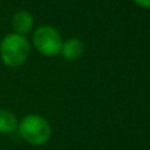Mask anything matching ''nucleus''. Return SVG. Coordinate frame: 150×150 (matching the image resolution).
<instances>
[{
    "label": "nucleus",
    "mask_w": 150,
    "mask_h": 150,
    "mask_svg": "<svg viewBox=\"0 0 150 150\" xmlns=\"http://www.w3.org/2000/svg\"><path fill=\"white\" fill-rule=\"evenodd\" d=\"M83 52H84L83 42L79 38L73 37V38H69L62 42V47H61L59 54L66 61H76L78 58L82 57Z\"/></svg>",
    "instance_id": "nucleus-5"
},
{
    "label": "nucleus",
    "mask_w": 150,
    "mask_h": 150,
    "mask_svg": "<svg viewBox=\"0 0 150 150\" xmlns=\"http://www.w3.org/2000/svg\"><path fill=\"white\" fill-rule=\"evenodd\" d=\"M17 132L24 141L34 146L46 144L52 137V127L45 117L37 113H29L18 121Z\"/></svg>",
    "instance_id": "nucleus-2"
},
{
    "label": "nucleus",
    "mask_w": 150,
    "mask_h": 150,
    "mask_svg": "<svg viewBox=\"0 0 150 150\" xmlns=\"http://www.w3.org/2000/svg\"><path fill=\"white\" fill-rule=\"evenodd\" d=\"M18 120L13 112L0 109V134H12L17 130Z\"/></svg>",
    "instance_id": "nucleus-6"
},
{
    "label": "nucleus",
    "mask_w": 150,
    "mask_h": 150,
    "mask_svg": "<svg viewBox=\"0 0 150 150\" xmlns=\"http://www.w3.org/2000/svg\"><path fill=\"white\" fill-rule=\"evenodd\" d=\"M33 46L44 57H57L62 47V37L59 32L52 25H41L33 32Z\"/></svg>",
    "instance_id": "nucleus-3"
},
{
    "label": "nucleus",
    "mask_w": 150,
    "mask_h": 150,
    "mask_svg": "<svg viewBox=\"0 0 150 150\" xmlns=\"http://www.w3.org/2000/svg\"><path fill=\"white\" fill-rule=\"evenodd\" d=\"M30 54V44L25 36L8 33L0 41V59L8 67H20Z\"/></svg>",
    "instance_id": "nucleus-1"
},
{
    "label": "nucleus",
    "mask_w": 150,
    "mask_h": 150,
    "mask_svg": "<svg viewBox=\"0 0 150 150\" xmlns=\"http://www.w3.org/2000/svg\"><path fill=\"white\" fill-rule=\"evenodd\" d=\"M137 7L144 8V9H150V0H132Z\"/></svg>",
    "instance_id": "nucleus-7"
},
{
    "label": "nucleus",
    "mask_w": 150,
    "mask_h": 150,
    "mask_svg": "<svg viewBox=\"0 0 150 150\" xmlns=\"http://www.w3.org/2000/svg\"><path fill=\"white\" fill-rule=\"evenodd\" d=\"M11 25H12L13 33L26 36L30 33L34 26V18L30 12L28 11H17L11 18Z\"/></svg>",
    "instance_id": "nucleus-4"
}]
</instances>
